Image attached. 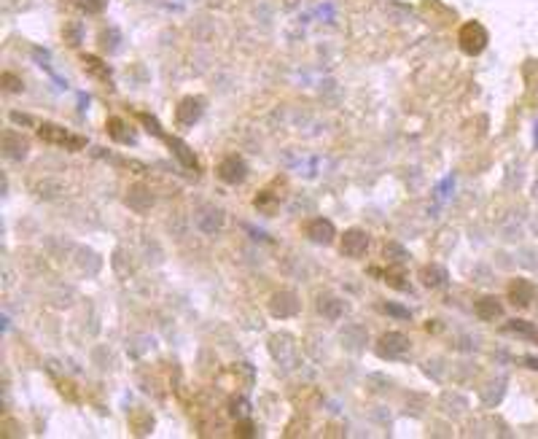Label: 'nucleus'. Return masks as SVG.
Segmentation results:
<instances>
[{
  "instance_id": "nucleus-1",
  "label": "nucleus",
  "mask_w": 538,
  "mask_h": 439,
  "mask_svg": "<svg viewBox=\"0 0 538 439\" xmlns=\"http://www.w3.org/2000/svg\"><path fill=\"white\" fill-rule=\"evenodd\" d=\"M487 43H490V33L482 22H466L458 30V46L469 57H479L487 49Z\"/></svg>"
},
{
  "instance_id": "nucleus-2",
  "label": "nucleus",
  "mask_w": 538,
  "mask_h": 439,
  "mask_svg": "<svg viewBox=\"0 0 538 439\" xmlns=\"http://www.w3.org/2000/svg\"><path fill=\"white\" fill-rule=\"evenodd\" d=\"M38 135H41V141L52 143V146H62V148H68V151H78V148L87 146V138L73 135V132H68L65 127H59V124H54V122L38 124Z\"/></svg>"
},
{
  "instance_id": "nucleus-3",
  "label": "nucleus",
  "mask_w": 538,
  "mask_h": 439,
  "mask_svg": "<svg viewBox=\"0 0 538 439\" xmlns=\"http://www.w3.org/2000/svg\"><path fill=\"white\" fill-rule=\"evenodd\" d=\"M218 178L224 181V183H229V186H237V183H243L245 178H248V162H245L240 154H229V157H224L221 162H218Z\"/></svg>"
},
{
  "instance_id": "nucleus-4",
  "label": "nucleus",
  "mask_w": 538,
  "mask_h": 439,
  "mask_svg": "<svg viewBox=\"0 0 538 439\" xmlns=\"http://www.w3.org/2000/svg\"><path fill=\"white\" fill-rule=\"evenodd\" d=\"M202 113H205V100L202 97H183L178 108H175V122L178 127H194V124L202 119Z\"/></svg>"
},
{
  "instance_id": "nucleus-5",
  "label": "nucleus",
  "mask_w": 538,
  "mask_h": 439,
  "mask_svg": "<svg viewBox=\"0 0 538 439\" xmlns=\"http://www.w3.org/2000/svg\"><path fill=\"white\" fill-rule=\"evenodd\" d=\"M377 353L382 358H401L409 353V337L401 332H388L380 337L377 342Z\"/></svg>"
},
{
  "instance_id": "nucleus-6",
  "label": "nucleus",
  "mask_w": 538,
  "mask_h": 439,
  "mask_svg": "<svg viewBox=\"0 0 538 439\" xmlns=\"http://www.w3.org/2000/svg\"><path fill=\"white\" fill-rule=\"evenodd\" d=\"M538 297V288L533 281H528V278H514V281L509 283V302L514 305V307H530Z\"/></svg>"
},
{
  "instance_id": "nucleus-7",
  "label": "nucleus",
  "mask_w": 538,
  "mask_h": 439,
  "mask_svg": "<svg viewBox=\"0 0 538 439\" xmlns=\"http://www.w3.org/2000/svg\"><path fill=\"white\" fill-rule=\"evenodd\" d=\"M366 251H369V235L364 229L353 227L342 235V253L348 259H364Z\"/></svg>"
},
{
  "instance_id": "nucleus-8",
  "label": "nucleus",
  "mask_w": 538,
  "mask_h": 439,
  "mask_svg": "<svg viewBox=\"0 0 538 439\" xmlns=\"http://www.w3.org/2000/svg\"><path fill=\"white\" fill-rule=\"evenodd\" d=\"M302 310V302L294 291H278L269 299V313L275 318H294Z\"/></svg>"
},
{
  "instance_id": "nucleus-9",
  "label": "nucleus",
  "mask_w": 538,
  "mask_h": 439,
  "mask_svg": "<svg viewBox=\"0 0 538 439\" xmlns=\"http://www.w3.org/2000/svg\"><path fill=\"white\" fill-rule=\"evenodd\" d=\"M304 235H307L313 243H318V246H331L334 237H337V227H334V221L318 216V218H313V221L304 227Z\"/></svg>"
},
{
  "instance_id": "nucleus-10",
  "label": "nucleus",
  "mask_w": 538,
  "mask_h": 439,
  "mask_svg": "<svg viewBox=\"0 0 538 439\" xmlns=\"http://www.w3.org/2000/svg\"><path fill=\"white\" fill-rule=\"evenodd\" d=\"M27 151H30V143H27V138L22 135V132H17V130H6L3 132V154L8 159H24L27 157Z\"/></svg>"
},
{
  "instance_id": "nucleus-11",
  "label": "nucleus",
  "mask_w": 538,
  "mask_h": 439,
  "mask_svg": "<svg viewBox=\"0 0 538 439\" xmlns=\"http://www.w3.org/2000/svg\"><path fill=\"white\" fill-rule=\"evenodd\" d=\"M105 130H108V138H113V141L122 143V146H132V143H135V132H132V127L124 122V119H119V116L108 119Z\"/></svg>"
},
{
  "instance_id": "nucleus-12",
  "label": "nucleus",
  "mask_w": 538,
  "mask_h": 439,
  "mask_svg": "<svg viewBox=\"0 0 538 439\" xmlns=\"http://www.w3.org/2000/svg\"><path fill=\"white\" fill-rule=\"evenodd\" d=\"M420 281H423L425 288H441V286H447L450 275H447V270L441 264H425L420 270Z\"/></svg>"
},
{
  "instance_id": "nucleus-13",
  "label": "nucleus",
  "mask_w": 538,
  "mask_h": 439,
  "mask_svg": "<svg viewBox=\"0 0 538 439\" xmlns=\"http://www.w3.org/2000/svg\"><path fill=\"white\" fill-rule=\"evenodd\" d=\"M474 313H476L479 321H498L504 316V305H501V299L495 297H482L474 305Z\"/></svg>"
},
{
  "instance_id": "nucleus-14",
  "label": "nucleus",
  "mask_w": 538,
  "mask_h": 439,
  "mask_svg": "<svg viewBox=\"0 0 538 439\" xmlns=\"http://www.w3.org/2000/svg\"><path fill=\"white\" fill-rule=\"evenodd\" d=\"M345 310H348V305H345V302H342L339 297L323 294V297L318 299V313H320L323 318H329V321H339Z\"/></svg>"
},
{
  "instance_id": "nucleus-15",
  "label": "nucleus",
  "mask_w": 538,
  "mask_h": 439,
  "mask_svg": "<svg viewBox=\"0 0 538 439\" xmlns=\"http://www.w3.org/2000/svg\"><path fill=\"white\" fill-rule=\"evenodd\" d=\"M164 141H167V146L173 148V154H175V157H178V159H180V162H183L186 167H191V170H197V167H199V162H197V157H194V151H191L189 146H186V143L180 141V138H173V135H164Z\"/></svg>"
},
{
  "instance_id": "nucleus-16",
  "label": "nucleus",
  "mask_w": 538,
  "mask_h": 439,
  "mask_svg": "<svg viewBox=\"0 0 538 439\" xmlns=\"http://www.w3.org/2000/svg\"><path fill=\"white\" fill-rule=\"evenodd\" d=\"M81 62H84V71H87L89 76H94V78H100V81H105V84H111V68L105 65L100 57H94V54H84V57H81Z\"/></svg>"
},
{
  "instance_id": "nucleus-17",
  "label": "nucleus",
  "mask_w": 538,
  "mask_h": 439,
  "mask_svg": "<svg viewBox=\"0 0 538 439\" xmlns=\"http://www.w3.org/2000/svg\"><path fill=\"white\" fill-rule=\"evenodd\" d=\"M127 205H129L132 211L146 213L154 205V197H151L148 189H143V186H132V189H129V197H127Z\"/></svg>"
},
{
  "instance_id": "nucleus-18",
  "label": "nucleus",
  "mask_w": 538,
  "mask_h": 439,
  "mask_svg": "<svg viewBox=\"0 0 538 439\" xmlns=\"http://www.w3.org/2000/svg\"><path fill=\"white\" fill-rule=\"evenodd\" d=\"M506 334H517V337H528V340H538V329L530 323V321H525V318H514V321H509L504 326Z\"/></svg>"
},
{
  "instance_id": "nucleus-19",
  "label": "nucleus",
  "mask_w": 538,
  "mask_h": 439,
  "mask_svg": "<svg viewBox=\"0 0 538 439\" xmlns=\"http://www.w3.org/2000/svg\"><path fill=\"white\" fill-rule=\"evenodd\" d=\"M409 259V253H406V248L399 246V243H388L385 246V262L390 264V267H404Z\"/></svg>"
},
{
  "instance_id": "nucleus-20",
  "label": "nucleus",
  "mask_w": 538,
  "mask_h": 439,
  "mask_svg": "<svg viewBox=\"0 0 538 439\" xmlns=\"http://www.w3.org/2000/svg\"><path fill=\"white\" fill-rule=\"evenodd\" d=\"M62 38H65V43H68V46H81V38H84L81 25H78V22H65V27H62Z\"/></svg>"
},
{
  "instance_id": "nucleus-21",
  "label": "nucleus",
  "mask_w": 538,
  "mask_h": 439,
  "mask_svg": "<svg viewBox=\"0 0 538 439\" xmlns=\"http://www.w3.org/2000/svg\"><path fill=\"white\" fill-rule=\"evenodd\" d=\"M73 6L78 11L89 14V17H94V14H103L105 8H108V0H73Z\"/></svg>"
},
{
  "instance_id": "nucleus-22",
  "label": "nucleus",
  "mask_w": 538,
  "mask_h": 439,
  "mask_svg": "<svg viewBox=\"0 0 538 439\" xmlns=\"http://www.w3.org/2000/svg\"><path fill=\"white\" fill-rule=\"evenodd\" d=\"M404 281H406L404 267H390V270L385 272V283L393 286V288H399V291H406V288H409V283H404Z\"/></svg>"
},
{
  "instance_id": "nucleus-23",
  "label": "nucleus",
  "mask_w": 538,
  "mask_h": 439,
  "mask_svg": "<svg viewBox=\"0 0 538 439\" xmlns=\"http://www.w3.org/2000/svg\"><path fill=\"white\" fill-rule=\"evenodd\" d=\"M100 46H103L105 52H116L119 49V30H103L100 33Z\"/></svg>"
},
{
  "instance_id": "nucleus-24",
  "label": "nucleus",
  "mask_w": 538,
  "mask_h": 439,
  "mask_svg": "<svg viewBox=\"0 0 538 439\" xmlns=\"http://www.w3.org/2000/svg\"><path fill=\"white\" fill-rule=\"evenodd\" d=\"M138 119H140V122H143V124H146V127H148V132H154L157 138H162V141H164V132H162V124H159L157 119H154V116H148V113H138Z\"/></svg>"
},
{
  "instance_id": "nucleus-25",
  "label": "nucleus",
  "mask_w": 538,
  "mask_h": 439,
  "mask_svg": "<svg viewBox=\"0 0 538 439\" xmlns=\"http://www.w3.org/2000/svg\"><path fill=\"white\" fill-rule=\"evenodd\" d=\"M0 81H3V87L8 89V92H22V89H24L22 78H17L14 73H3V76H0Z\"/></svg>"
},
{
  "instance_id": "nucleus-26",
  "label": "nucleus",
  "mask_w": 538,
  "mask_h": 439,
  "mask_svg": "<svg viewBox=\"0 0 538 439\" xmlns=\"http://www.w3.org/2000/svg\"><path fill=\"white\" fill-rule=\"evenodd\" d=\"M380 310L382 313H388V316H396V318H409L412 316L409 310H404V307H399V305H390V302H385Z\"/></svg>"
},
{
  "instance_id": "nucleus-27",
  "label": "nucleus",
  "mask_w": 538,
  "mask_h": 439,
  "mask_svg": "<svg viewBox=\"0 0 538 439\" xmlns=\"http://www.w3.org/2000/svg\"><path fill=\"white\" fill-rule=\"evenodd\" d=\"M11 122H17V124H33V116H27V113H19V111H11Z\"/></svg>"
},
{
  "instance_id": "nucleus-28",
  "label": "nucleus",
  "mask_w": 538,
  "mask_h": 439,
  "mask_svg": "<svg viewBox=\"0 0 538 439\" xmlns=\"http://www.w3.org/2000/svg\"><path fill=\"white\" fill-rule=\"evenodd\" d=\"M237 434H240V437H253V426H250V423H240V426H237Z\"/></svg>"
},
{
  "instance_id": "nucleus-29",
  "label": "nucleus",
  "mask_w": 538,
  "mask_h": 439,
  "mask_svg": "<svg viewBox=\"0 0 538 439\" xmlns=\"http://www.w3.org/2000/svg\"><path fill=\"white\" fill-rule=\"evenodd\" d=\"M528 364H533V369H538V358H528Z\"/></svg>"
}]
</instances>
